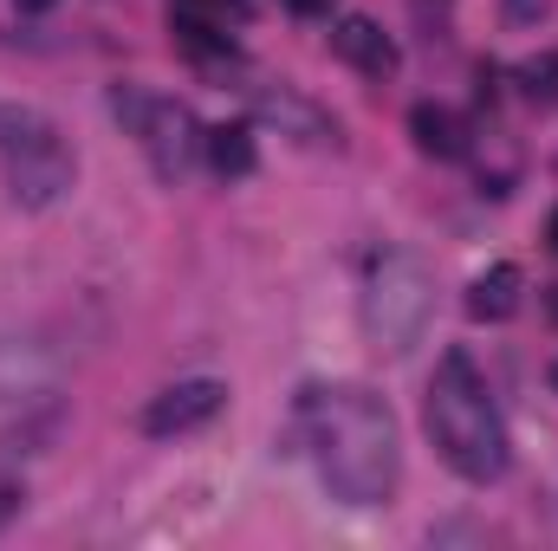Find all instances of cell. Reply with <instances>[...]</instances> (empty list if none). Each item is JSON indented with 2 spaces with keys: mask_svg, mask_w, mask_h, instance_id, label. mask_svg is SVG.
I'll return each instance as SVG.
<instances>
[{
  "mask_svg": "<svg viewBox=\"0 0 558 551\" xmlns=\"http://www.w3.org/2000/svg\"><path fill=\"white\" fill-rule=\"evenodd\" d=\"M260 111H267V118H286V124H299V131H305V143L338 137V131H331L318 111H305V105H299V98H286V91H279V98H260Z\"/></svg>",
  "mask_w": 558,
  "mask_h": 551,
  "instance_id": "cell-13",
  "label": "cell"
},
{
  "mask_svg": "<svg viewBox=\"0 0 558 551\" xmlns=\"http://www.w3.org/2000/svg\"><path fill=\"white\" fill-rule=\"evenodd\" d=\"M428 311H435V279H428V267H422L416 254L371 260V279H364V331H371L377 351L403 357L422 338Z\"/></svg>",
  "mask_w": 558,
  "mask_h": 551,
  "instance_id": "cell-4",
  "label": "cell"
},
{
  "mask_svg": "<svg viewBox=\"0 0 558 551\" xmlns=\"http://www.w3.org/2000/svg\"><path fill=\"white\" fill-rule=\"evenodd\" d=\"M513 78H520V98H526V105H558V52L526 59Z\"/></svg>",
  "mask_w": 558,
  "mask_h": 551,
  "instance_id": "cell-12",
  "label": "cell"
},
{
  "mask_svg": "<svg viewBox=\"0 0 558 551\" xmlns=\"http://www.w3.org/2000/svg\"><path fill=\"white\" fill-rule=\"evenodd\" d=\"M26 7H52V0H26Z\"/></svg>",
  "mask_w": 558,
  "mask_h": 551,
  "instance_id": "cell-20",
  "label": "cell"
},
{
  "mask_svg": "<svg viewBox=\"0 0 558 551\" xmlns=\"http://www.w3.org/2000/svg\"><path fill=\"white\" fill-rule=\"evenodd\" d=\"M422 421H428L435 454H441L461 480L487 487V480L507 474L513 441H507V421H500L494 396H487V377L474 370L468 351H441V364H435V377H428Z\"/></svg>",
  "mask_w": 558,
  "mask_h": 551,
  "instance_id": "cell-2",
  "label": "cell"
},
{
  "mask_svg": "<svg viewBox=\"0 0 558 551\" xmlns=\"http://www.w3.org/2000/svg\"><path fill=\"white\" fill-rule=\"evenodd\" d=\"M331 52H338L344 65H357L364 78H390V72H397V39H390L377 20H364V13H344V20L331 26Z\"/></svg>",
  "mask_w": 558,
  "mask_h": 551,
  "instance_id": "cell-7",
  "label": "cell"
},
{
  "mask_svg": "<svg viewBox=\"0 0 558 551\" xmlns=\"http://www.w3.org/2000/svg\"><path fill=\"white\" fill-rule=\"evenodd\" d=\"M520 292H526V273L513 260H494L487 273H474V285H468V318L474 325H507L520 311Z\"/></svg>",
  "mask_w": 558,
  "mask_h": 551,
  "instance_id": "cell-8",
  "label": "cell"
},
{
  "mask_svg": "<svg viewBox=\"0 0 558 551\" xmlns=\"http://www.w3.org/2000/svg\"><path fill=\"white\" fill-rule=\"evenodd\" d=\"M292 434L312 454L318 487L338 506H384L403 474L397 415L364 383H305L292 396Z\"/></svg>",
  "mask_w": 558,
  "mask_h": 551,
  "instance_id": "cell-1",
  "label": "cell"
},
{
  "mask_svg": "<svg viewBox=\"0 0 558 551\" xmlns=\"http://www.w3.org/2000/svg\"><path fill=\"white\" fill-rule=\"evenodd\" d=\"M410 137H416V149L435 156V162L468 156V124H461L448 105H416V111H410Z\"/></svg>",
  "mask_w": 558,
  "mask_h": 551,
  "instance_id": "cell-10",
  "label": "cell"
},
{
  "mask_svg": "<svg viewBox=\"0 0 558 551\" xmlns=\"http://www.w3.org/2000/svg\"><path fill=\"white\" fill-rule=\"evenodd\" d=\"M416 20H422V39H441L448 33V0H416Z\"/></svg>",
  "mask_w": 558,
  "mask_h": 551,
  "instance_id": "cell-14",
  "label": "cell"
},
{
  "mask_svg": "<svg viewBox=\"0 0 558 551\" xmlns=\"http://www.w3.org/2000/svg\"><path fill=\"white\" fill-rule=\"evenodd\" d=\"M546 311H553V325H558V285H553V298H546Z\"/></svg>",
  "mask_w": 558,
  "mask_h": 551,
  "instance_id": "cell-19",
  "label": "cell"
},
{
  "mask_svg": "<svg viewBox=\"0 0 558 551\" xmlns=\"http://www.w3.org/2000/svg\"><path fill=\"white\" fill-rule=\"evenodd\" d=\"M286 7H292V13H305V20H312V13H325V7H331V0H286Z\"/></svg>",
  "mask_w": 558,
  "mask_h": 551,
  "instance_id": "cell-17",
  "label": "cell"
},
{
  "mask_svg": "<svg viewBox=\"0 0 558 551\" xmlns=\"http://www.w3.org/2000/svg\"><path fill=\"white\" fill-rule=\"evenodd\" d=\"M52 383V357L26 338H0V396H39Z\"/></svg>",
  "mask_w": 558,
  "mask_h": 551,
  "instance_id": "cell-9",
  "label": "cell"
},
{
  "mask_svg": "<svg viewBox=\"0 0 558 551\" xmlns=\"http://www.w3.org/2000/svg\"><path fill=\"white\" fill-rule=\"evenodd\" d=\"M221 409H228V383H215V377H182V383H169L162 396H149L143 434H156V441L195 434V428H208Z\"/></svg>",
  "mask_w": 558,
  "mask_h": 551,
  "instance_id": "cell-6",
  "label": "cell"
},
{
  "mask_svg": "<svg viewBox=\"0 0 558 551\" xmlns=\"http://www.w3.org/2000/svg\"><path fill=\"white\" fill-rule=\"evenodd\" d=\"M0 169H7V195L20 208H52L78 175L59 124H46L26 105H0Z\"/></svg>",
  "mask_w": 558,
  "mask_h": 551,
  "instance_id": "cell-3",
  "label": "cell"
},
{
  "mask_svg": "<svg viewBox=\"0 0 558 551\" xmlns=\"http://www.w3.org/2000/svg\"><path fill=\"white\" fill-rule=\"evenodd\" d=\"M20 500H26V493H20L13 480H0V519H7V513H20Z\"/></svg>",
  "mask_w": 558,
  "mask_h": 551,
  "instance_id": "cell-16",
  "label": "cell"
},
{
  "mask_svg": "<svg viewBox=\"0 0 558 551\" xmlns=\"http://www.w3.org/2000/svg\"><path fill=\"white\" fill-rule=\"evenodd\" d=\"M546 241H553V254H558V208H553V221H546Z\"/></svg>",
  "mask_w": 558,
  "mask_h": 551,
  "instance_id": "cell-18",
  "label": "cell"
},
{
  "mask_svg": "<svg viewBox=\"0 0 558 551\" xmlns=\"http://www.w3.org/2000/svg\"><path fill=\"white\" fill-rule=\"evenodd\" d=\"M208 162L221 169V175H254V162H260V143L247 124H221V131H208Z\"/></svg>",
  "mask_w": 558,
  "mask_h": 551,
  "instance_id": "cell-11",
  "label": "cell"
},
{
  "mask_svg": "<svg viewBox=\"0 0 558 551\" xmlns=\"http://www.w3.org/2000/svg\"><path fill=\"white\" fill-rule=\"evenodd\" d=\"M111 111H118V124L143 143V156H149V169H156L162 182L189 175V162H195L202 143H208V131L189 118V105L156 98V91H143V85H118V91H111Z\"/></svg>",
  "mask_w": 558,
  "mask_h": 551,
  "instance_id": "cell-5",
  "label": "cell"
},
{
  "mask_svg": "<svg viewBox=\"0 0 558 551\" xmlns=\"http://www.w3.org/2000/svg\"><path fill=\"white\" fill-rule=\"evenodd\" d=\"M546 13V0H507V20H539Z\"/></svg>",
  "mask_w": 558,
  "mask_h": 551,
  "instance_id": "cell-15",
  "label": "cell"
}]
</instances>
